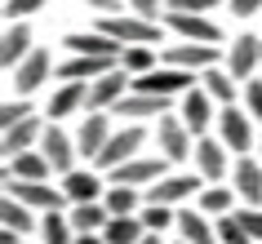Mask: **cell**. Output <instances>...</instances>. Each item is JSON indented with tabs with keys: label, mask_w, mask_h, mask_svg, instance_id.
<instances>
[{
	"label": "cell",
	"mask_w": 262,
	"mask_h": 244,
	"mask_svg": "<svg viewBox=\"0 0 262 244\" xmlns=\"http://www.w3.org/2000/svg\"><path fill=\"white\" fill-rule=\"evenodd\" d=\"M0 244H18V231H9V227H5V231H0Z\"/></svg>",
	"instance_id": "obj_46"
},
{
	"label": "cell",
	"mask_w": 262,
	"mask_h": 244,
	"mask_svg": "<svg viewBox=\"0 0 262 244\" xmlns=\"http://www.w3.org/2000/svg\"><path fill=\"white\" fill-rule=\"evenodd\" d=\"M62 191H67L71 204H102L107 200V191H102V182H98V173H89V169H76V173L62 178Z\"/></svg>",
	"instance_id": "obj_18"
},
{
	"label": "cell",
	"mask_w": 262,
	"mask_h": 244,
	"mask_svg": "<svg viewBox=\"0 0 262 244\" xmlns=\"http://www.w3.org/2000/svg\"><path fill=\"white\" fill-rule=\"evenodd\" d=\"M102 204L111 217H138V187H107Z\"/></svg>",
	"instance_id": "obj_30"
},
{
	"label": "cell",
	"mask_w": 262,
	"mask_h": 244,
	"mask_svg": "<svg viewBox=\"0 0 262 244\" xmlns=\"http://www.w3.org/2000/svg\"><path fill=\"white\" fill-rule=\"evenodd\" d=\"M45 138V124L36 120V116H27L23 124H14V129H5V138H0V151L14 160V156H23V151H31L36 142Z\"/></svg>",
	"instance_id": "obj_20"
},
{
	"label": "cell",
	"mask_w": 262,
	"mask_h": 244,
	"mask_svg": "<svg viewBox=\"0 0 262 244\" xmlns=\"http://www.w3.org/2000/svg\"><path fill=\"white\" fill-rule=\"evenodd\" d=\"M231 195H235V187H205V191H200V213H205V217L235 213V209H231Z\"/></svg>",
	"instance_id": "obj_31"
},
{
	"label": "cell",
	"mask_w": 262,
	"mask_h": 244,
	"mask_svg": "<svg viewBox=\"0 0 262 244\" xmlns=\"http://www.w3.org/2000/svg\"><path fill=\"white\" fill-rule=\"evenodd\" d=\"M262 67V40L258 36H240L231 40V54H227V76L231 80H253V71Z\"/></svg>",
	"instance_id": "obj_12"
},
{
	"label": "cell",
	"mask_w": 262,
	"mask_h": 244,
	"mask_svg": "<svg viewBox=\"0 0 262 244\" xmlns=\"http://www.w3.org/2000/svg\"><path fill=\"white\" fill-rule=\"evenodd\" d=\"M195 89V71H178V67H156L151 76L134 80V94H151V98H178Z\"/></svg>",
	"instance_id": "obj_3"
},
{
	"label": "cell",
	"mask_w": 262,
	"mask_h": 244,
	"mask_svg": "<svg viewBox=\"0 0 262 244\" xmlns=\"http://www.w3.org/2000/svg\"><path fill=\"white\" fill-rule=\"evenodd\" d=\"M200 80H205V94L213 98V102H222V107H231V98H235V80L231 76H227V71H205V76H200Z\"/></svg>",
	"instance_id": "obj_34"
},
{
	"label": "cell",
	"mask_w": 262,
	"mask_h": 244,
	"mask_svg": "<svg viewBox=\"0 0 262 244\" xmlns=\"http://www.w3.org/2000/svg\"><path fill=\"white\" fill-rule=\"evenodd\" d=\"M120 62H111V58H71V62H62L58 67V76L67 84H94V80H102L107 71H116Z\"/></svg>",
	"instance_id": "obj_17"
},
{
	"label": "cell",
	"mask_w": 262,
	"mask_h": 244,
	"mask_svg": "<svg viewBox=\"0 0 262 244\" xmlns=\"http://www.w3.org/2000/svg\"><path fill=\"white\" fill-rule=\"evenodd\" d=\"M45 5H49V0H5V18H9V23H23L27 14H36Z\"/></svg>",
	"instance_id": "obj_39"
},
{
	"label": "cell",
	"mask_w": 262,
	"mask_h": 244,
	"mask_svg": "<svg viewBox=\"0 0 262 244\" xmlns=\"http://www.w3.org/2000/svg\"><path fill=\"white\" fill-rule=\"evenodd\" d=\"M258 147H262V142H258Z\"/></svg>",
	"instance_id": "obj_50"
},
{
	"label": "cell",
	"mask_w": 262,
	"mask_h": 244,
	"mask_svg": "<svg viewBox=\"0 0 262 244\" xmlns=\"http://www.w3.org/2000/svg\"><path fill=\"white\" fill-rule=\"evenodd\" d=\"M84 5H89V9H102L107 18H111V9H120V0H84Z\"/></svg>",
	"instance_id": "obj_45"
},
{
	"label": "cell",
	"mask_w": 262,
	"mask_h": 244,
	"mask_svg": "<svg viewBox=\"0 0 262 244\" xmlns=\"http://www.w3.org/2000/svg\"><path fill=\"white\" fill-rule=\"evenodd\" d=\"M129 71L124 67H116V71H107V76H102V80H94L89 84V102H84V107H89V116H107V111H116L124 102V89H129Z\"/></svg>",
	"instance_id": "obj_4"
},
{
	"label": "cell",
	"mask_w": 262,
	"mask_h": 244,
	"mask_svg": "<svg viewBox=\"0 0 262 244\" xmlns=\"http://www.w3.org/2000/svg\"><path fill=\"white\" fill-rule=\"evenodd\" d=\"M76 244H107L102 235H76Z\"/></svg>",
	"instance_id": "obj_47"
},
{
	"label": "cell",
	"mask_w": 262,
	"mask_h": 244,
	"mask_svg": "<svg viewBox=\"0 0 262 244\" xmlns=\"http://www.w3.org/2000/svg\"><path fill=\"white\" fill-rule=\"evenodd\" d=\"M249 120H253L249 111L222 107V111H218V134H222L218 142H222L227 151H240V156H245V151L253 147V124H249Z\"/></svg>",
	"instance_id": "obj_9"
},
{
	"label": "cell",
	"mask_w": 262,
	"mask_h": 244,
	"mask_svg": "<svg viewBox=\"0 0 262 244\" xmlns=\"http://www.w3.org/2000/svg\"><path fill=\"white\" fill-rule=\"evenodd\" d=\"M178 231L187 244H218V227L200 209H178Z\"/></svg>",
	"instance_id": "obj_25"
},
{
	"label": "cell",
	"mask_w": 262,
	"mask_h": 244,
	"mask_svg": "<svg viewBox=\"0 0 262 244\" xmlns=\"http://www.w3.org/2000/svg\"><path fill=\"white\" fill-rule=\"evenodd\" d=\"M49 169H54V164L45 160V151H23V156H14V160L5 164V178H18V182H45Z\"/></svg>",
	"instance_id": "obj_24"
},
{
	"label": "cell",
	"mask_w": 262,
	"mask_h": 244,
	"mask_svg": "<svg viewBox=\"0 0 262 244\" xmlns=\"http://www.w3.org/2000/svg\"><path fill=\"white\" fill-rule=\"evenodd\" d=\"M213 227H218V244H253V235H249V231L240 227V217H235V213L218 217Z\"/></svg>",
	"instance_id": "obj_37"
},
{
	"label": "cell",
	"mask_w": 262,
	"mask_h": 244,
	"mask_svg": "<svg viewBox=\"0 0 262 244\" xmlns=\"http://www.w3.org/2000/svg\"><path fill=\"white\" fill-rule=\"evenodd\" d=\"M169 102H173V98H151V94H129L120 102V116H160V120H165L169 116Z\"/></svg>",
	"instance_id": "obj_29"
},
{
	"label": "cell",
	"mask_w": 262,
	"mask_h": 244,
	"mask_svg": "<svg viewBox=\"0 0 262 244\" xmlns=\"http://www.w3.org/2000/svg\"><path fill=\"white\" fill-rule=\"evenodd\" d=\"M111 142V124H107V116H84V124H80V134H76V151L80 156H102V147Z\"/></svg>",
	"instance_id": "obj_23"
},
{
	"label": "cell",
	"mask_w": 262,
	"mask_h": 244,
	"mask_svg": "<svg viewBox=\"0 0 262 244\" xmlns=\"http://www.w3.org/2000/svg\"><path fill=\"white\" fill-rule=\"evenodd\" d=\"M102 240L107 244H142L147 240V227H142V217H111Z\"/></svg>",
	"instance_id": "obj_27"
},
{
	"label": "cell",
	"mask_w": 262,
	"mask_h": 244,
	"mask_svg": "<svg viewBox=\"0 0 262 244\" xmlns=\"http://www.w3.org/2000/svg\"><path fill=\"white\" fill-rule=\"evenodd\" d=\"M209 120H218L213 116V98L205 89H191V94H182V124L191 129V134H205Z\"/></svg>",
	"instance_id": "obj_22"
},
{
	"label": "cell",
	"mask_w": 262,
	"mask_h": 244,
	"mask_svg": "<svg viewBox=\"0 0 262 244\" xmlns=\"http://www.w3.org/2000/svg\"><path fill=\"white\" fill-rule=\"evenodd\" d=\"M49 67H54V62H49V54H45V49H31V58L14 71V89H18L23 98H27V94H36V89H40V84L49 80Z\"/></svg>",
	"instance_id": "obj_21"
},
{
	"label": "cell",
	"mask_w": 262,
	"mask_h": 244,
	"mask_svg": "<svg viewBox=\"0 0 262 244\" xmlns=\"http://www.w3.org/2000/svg\"><path fill=\"white\" fill-rule=\"evenodd\" d=\"M120 67L129 71V76H138V80H142V76H151V71H156V54L147 49V45H134V49H124Z\"/></svg>",
	"instance_id": "obj_35"
},
{
	"label": "cell",
	"mask_w": 262,
	"mask_h": 244,
	"mask_svg": "<svg viewBox=\"0 0 262 244\" xmlns=\"http://www.w3.org/2000/svg\"><path fill=\"white\" fill-rule=\"evenodd\" d=\"M40 235H45V244H76V227L62 213H45L40 217Z\"/></svg>",
	"instance_id": "obj_33"
},
{
	"label": "cell",
	"mask_w": 262,
	"mask_h": 244,
	"mask_svg": "<svg viewBox=\"0 0 262 244\" xmlns=\"http://www.w3.org/2000/svg\"><path fill=\"white\" fill-rule=\"evenodd\" d=\"M195 173L205 182H218L227 173V147L213 142V138H195Z\"/></svg>",
	"instance_id": "obj_19"
},
{
	"label": "cell",
	"mask_w": 262,
	"mask_h": 244,
	"mask_svg": "<svg viewBox=\"0 0 262 244\" xmlns=\"http://www.w3.org/2000/svg\"><path fill=\"white\" fill-rule=\"evenodd\" d=\"M5 195L23 200L27 209H40V213H62L67 204V191L49 187V182H18V178H5Z\"/></svg>",
	"instance_id": "obj_2"
},
{
	"label": "cell",
	"mask_w": 262,
	"mask_h": 244,
	"mask_svg": "<svg viewBox=\"0 0 262 244\" xmlns=\"http://www.w3.org/2000/svg\"><path fill=\"white\" fill-rule=\"evenodd\" d=\"M165 27L173 31V36H182V40H191V45H218L222 40V27L213 18H205V14H173V9H169Z\"/></svg>",
	"instance_id": "obj_6"
},
{
	"label": "cell",
	"mask_w": 262,
	"mask_h": 244,
	"mask_svg": "<svg viewBox=\"0 0 262 244\" xmlns=\"http://www.w3.org/2000/svg\"><path fill=\"white\" fill-rule=\"evenodd\" d=\"M245 107L253 120H262V80H249L245 84Z\"/></svg>",
	"instance_id": "obj_41"
},
{
	"label": "cell",
	"mask_w": 262,
	"mask_h": 244,
	"mask_svg": "<svg viewBox=\"0 0 262 244\" xmlns=\"http://www.w3.org/2000/svg\"><path fill=\"white\" fill-rule=\"evenodd\" d=\"M142 244H160V235H147V240H142Z\"/></svg>",
	"instance_id": "obj_48"
},
{
	"label": "cell",
	"mask_w": 262,
	"mask_h": 244,
	"mask_svg": "<svg viewBox=\"0 0 262 244\" xmlns=\"http://www.w3.org/2000/svg\"><path fill=\"white\" fill-rule=\"evenodd\" d=\"M218 45H191V40H182V45H169V54H165V67H178V71H213L218 67Z\"/></svg>",
	"instance_id": "obj_7"
},
{
	"label": "cell",
	"mask_w": 262,
	"mask_h": 244,
	"mask_svg": "<svg viewBox=\"0 0 262 244\" xmlns=\"http://www.w3.org/2000/svg\"><path fill=\"white\" fill-rule=\"evenodd\" d=\"M98 31L111 36L116 45H124V49H134V45H147V49H151V45L160 40V23H147V18H134V14H111V18H102Z\"/></svg>",
	"instance_id": "obj_1"
},
{
	"label": "cell",
	"mask_w": 262,
	"mask_h": 244,
	"mask_svg": "<svg viewBox=\"0 0 262 244\" xmlns=\"http://www.w3.org/2000/svg\"><path fill=\"white\" fill-rule=\"evenodd\" d=\"M200 191V173H169L165 182L147 187V204H165V209H178L182 200H191Z\"/></svg>",
	"instance_id": "obj_10"
},
{
	"label": "cell",
	"mask_w": 262,
	"mask_h": 244,
	"mask_svg": "<svg viewBox=\"0 0 262 244\" xmlns=\"http://www.w3.org/2000/svg\"><path fill=\"white\" fill-rule=\"evenodd\" d=\"M0 222H5L9 231H18V235L36 227V217H31V209H27L23 200H14V195H5V200H0Z\"/></svg>",
	"instance_id": "obj_32"
},
{
	"label": "cell",
	"mask_w": 262,
	"mask_h": 244,
	"mask_svg": "<svg viewBox=\"0 0 262 244\" xmlns=\"http://www.w3.org/2000/svg\"><path fill=\"white\" fill-rule=\"evenodd\" d=\"M178 244H187V240H178Z\"/></svg>",
	"instance_id": "obj_49"
},
{
	"label": "cell",
	"mask_w": 262,
	"mask_h": 244,
	"mask_svg": "<svg viewBox=\"0 0 262 244\" xmlns=\"http://www.w3.org/2000/svg\"><path fill=\"white\" fill-rule=\"evenodd\" d=\"M40 151H45V160L54 164V173H76V138H67L58 124H49L40 138Z\"/></svg>",
	"instance_id": "obj_13"
},
{
	"label": "cell",
	"mask_w": 262,
	"mask_h": 244,
	"mask_svg": "<svg viewBox=\"0 0 262 244\" xmlns=\"http://www.w3.org/2000/svg\"><path fill=\"white\" fill-rule=\"evenodd\" d=\"M27 58H31V27L27 23H9L5 27V40H0V67L14 76Z\"/></svg>",
	"instance_id": "obj_16"
},
{
	"label": "cell",
	"mask_w": 262,
	"mask_h": 244,
	"mask_svg": "<svg viewBox=\"0 0 262 244\" xmlns=\"http://www.w3.org/2000/svg\"><path fill=\"white\" fill-rule=\"evenodd\" d=\"M89 102V84H62L54 98H49V116H71V111H80Z\"/></svg>",
	"instance_id": "obj_28"
},
{
	"label": "cell",
	"mask_w": 262,
	"mask_h": 244,
	"mask_svg": "<svg viewBox=\"0 0 262 244\" xmlns=\"http://www.w3.org/2000/svg\"><path fill=\"white\" fill-rule=\"evenodd\" d=\"M165 169H169L165 156H138V160H129L124 169L111 173V187H156V182L169 178Z\"/></svg>",
	"instance_id": "obj_5"
},
{
	"label": "cell",
	"mask_w": 262,
	"mask_h": 244,
	"mask_svg": "<svg viewBox=\"0 0 262 244\" xmlns=\"http://www.w3.org/2000/svg\"><path fill=\"white\" fill-rule=\"evenodd\" d=\"M142 227H147V235H160L165 227H178V213L173 209H165V204H142Z\"/></svg>",
	"instance_id": "obj_36"
},
{
	"label": "cell",
	"mask_w": 262,
	"mask_h": 244,
	"mask_svg": "<svg viewBox=\"0 0 262 244\" xmlns=\"http://www.w3.org/2000/svg\"><path fill=\"white\" fill-rule=\"evenodd\" d=\"M62 45H67L76 58H111V62L124 58V45H116L111 36H102V31H71V36H62Z\"/></svg>",
	"instance_id": "obj_11"
},
{
	"label": "cell",
	"mask_w": 262,
	"mask_h": 244,
	"mask_svg": "<svg viewBox=\"0 0 262 244\" xmlns=\"http://www.w3.org/2000/svg\"><path fill=\"white\" fill-rule=\"evenodd\" d=\"M218 0H169V9L173 14H205V9H213Z\"/></svg>",
	"instance_id": "obj_43"
},
{
	"label": "cell",
	"mask_w": 262,
	"mask_h": 244,
	"mask_svg": "<svg viewBox=\"0 0 262 244\" xmlns=\"http://www.w3.org/2000/svg\"><path fill=\"white\" fill-rule=\"evenodd\" d=\"M129 9H134V18H147V23H160V0H129Z\"/></svg>",
	"instance_id": "obj_42"
},
{
	"label": "cell",
	"mask_w": 262,
	"mask_h": 244,
	"mask_svg": "<svg viewBox=\"0 0 262 244\" xmlns=\"http://www.w3.org/2000/svg\"><path fill=\"white\" fill-rule=\"evenodd\" d=\"M258 9H262V0H231V14H240V18L258 14Z\"/></svg>",
	"instance_id": "obj_44"
},
{
	"label": "cell",
	"mask_w": 262,
	"mask_h": 244,
	"mask_svg": "<svg viewBox=\"0 0 262 244\" xmlns=\"http://www.w3.org/2000/svg\"><path fill=\"white\" fill-rule=\"evenodd\" d=\"M235 217H240V227L253 235V244L262 240V209H235Z\"/></svg>",
	"instance_id": "obj_40"
},
{
	"label": "cell",
	"mask_w": 262,
	"mask_h": 244,
	"mask_svg": "<svg viewBox=\"0 0 262 244\" xmlns=\"http://www.w3.org/2000/svg\"><path fill=\"white\" fill-rule=\"evenodd\" d=\"M156 142H160V156H165V160H187V156H195L191 151V129H187L178 116H165V120H160Z\"/></svg>",
	"instance_id": "obj_15"
},
{
	"label": "cell",
	"mask_w": 262,
	"mask_h": 244,
	"mask_svg": "<svg viewBox=\"0 0 262 244\" xmlns=\"http://www.w3.org/2000/svg\"><path fill=\"white\" fill-rule=\"evenodd\" d=\"M111 222L107 204H71V227H76V235H102Z\"/></svg>",
	"instance_id": "obj_26"
},
{
	"label": "cell",
	"mask_w": 262,
	"mask_h": 244,
	"mask_svg": "<svg viewBox=\"0 0 262 244\" xmlns=\"http://www.w3.org/2000/svg\"><path fill=\"white\" fill-rule=\"evenodd\" d=\"M231 187H235V195L245 200V209H262V164L253 160V156H240V160H235Z\"/></svg>",
	"instance_id": "obj_14"
},
{
	"label": "cell",
	"mask_w": 262,
	"mask_h": 244,
	"mask_svg": "<svg viewBox=\"0 0 262 244\" xmlns=\"http://www.w3.org/2000/svg\"><path fill=\"white\" fill-rule=\"evenodd\" d=\"M138 147H142V129L138 124H124L120 134H111V142L102 147V156H98V169H124L129 160H138Z\"/></svg>",
	"instance_id": "obj_8"
},
{
	"label": "cell",
	"mask_w": 262,
	"mask_h": 244,
	"mask_svg": "<svg viewBox=\"0 0 262 244\" xmlns=\"http://www.w3.org/2000/svg\"><path fill=\"white\" fill-rule=\"evenodd\" d=\"M27 116H31L27 98H18V102H5V107H0V129H14V124H23Z\"/></svg>",
	"instance_id": "obj_38"
}]
</instances>
